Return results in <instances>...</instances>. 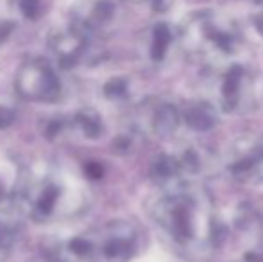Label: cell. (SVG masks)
<instances>
[{
  "mask_svg": "<svg viewBox=\"0 0 263 262\" xmlns=\"http://www.w3.org/2000/svg\"><path fill=\"white\" fill-rule=\"evenodd\" d=\"M84 172H86V176L88 178H91V180H99L102 176V167L97 164V162H88L86 165H84Z\"/></svg>",
  "mask_w": 263,
  "mask_h": 262,
  "instance_id": "52a82bcc",
  "label": "cell"
},
{
  "mask_svg": "<svg viewBox=\"0 0 263 262\" xmlns=\"http://www.w3.org/2000/svg\"><path fill=\"white\" fill-rule=\"evenodd\" d=\"M14 123V112L6 106H0V130H6Z\"/></svg>",
  "mask_w": 263,
  "mask_h": 262,
  "instance_id": "8992f818",
  "label": "cell"
},
{
  "mask_svg": "<svg viewBox=\"0 0 263 262\" xmlns=\"http://www.w3.org/2000/svg\"><path fill=\"white\" fill-rule=\"evenodd\" d=\"M70 248H72V252L76 253V255H88L91 250V244L86 241V239L83 237H76L72 242H70Z\"/></svg>",
  "mask_w": 263,
  "mask_h": 262,
  "instance_id": "5b68a950",
  "label": "cell"
},
{
  "mask_svg": "<svg viewBox=\"0 0 263 262\" xmlns=\"http://www.w3.org/2000/svg\"><path fill=\"white\" fill-rule=\"evenodd\" d=\"M6 230H4V228L2 226H0V244H2V241H4V237H6Z\"/></svg>",
  "mask_w": 263,
  "mask_h": 262,
  "instance_id": "ba28073f",
  "label": "cell"
},
{
  "mask_svg": "<svg viewBox=\"0 0 263 262\" xmlns=\"http://www.w3.org/2000/svg\"><path fill=\"white\" fill-rule=\"evenodd\" d=\"M58 196H59L58 189L52 187V185H47L45 189L40 193V196H38V199H36V203H34L36 214H40L42 217L49 216V214L52 212L55 201H58Z\"/></svg>",
  "mask_w": 263,
  "mask_h": 262,
  "instance_id": "7a4b0ae2",
  "label": "cell"
},
{
  "mask_svg": "<svg viewBox=\"0 0 263 262\" xmlns=\"http://www.w3.org/2000/svg\"><path fill=\"white\" fill-rule=\"evenodd\" d=\"M16 86L25 99L31 101H55L61 92V83L49 65L32 61L18 74Z\"/></svg>",
  "mask_w": 263,
  "mask_h": 262,
  "instance_id": "6da1fadb",
  "label": "cell"
},
{
  "mask_svg": "<svg viewBox=\"0 0 263 262\" xmlns=\"http://www.w3.org/2000/svg\"><path fill=\"white\" fill-rule=\"evenodd\" d=\"M77 124L83 128V131L86 133V136H97L99 131H101V126H99V120L95 117H91L90 112H81L77 115Z\"/></svg>",
  "mask_w": 263,
  "mask_h": 262,
  "instance_id": "3957f363",
  "label": "cell"
},
{
  "mask_svg": "<svg viewBox=\"0 0 263 262\" xmlns=\"http://www.w3.org/2000/svg\"><path fill=\"white\" fill-rule=\"evenodd\" d=\"M22 13L27 18H36L40 13V0H18Z\"/></svg>",
  "mask_w": 263,
  "mask_h": 262,
  "instance_id": "277c9868",
  "label": "cell"
}]
</instances>
